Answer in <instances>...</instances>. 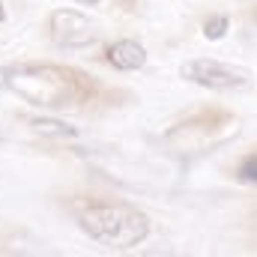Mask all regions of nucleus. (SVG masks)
<instances>
[{"label":"nucleus","mask_w":257,"mask_h":257,"mask_svg":"<svg viewBox=\"0 0 257 257\" xmlns=\"http://www.w3.org/2000/svg\"><path fill=\"white\" fill-rule=\"evenodd\" d=\"M81 230L108 248H135L150 233V218L132 203H87L78 212Z\"/></svg>","instance_id":"f03ea898"},{"label":"nucleus","mask_w":257,"mask_h":257,"mask_svg":"<svg viewBox=\"0 0 257 257\" xmlns=\"http://www.w3.org/2000/svg\"><path fill=\"white\" fill-rule=\"evenodd\" d=\"M75 3H84V6H96L99 0H75Z\"/></svg>","instance_id":"1a4fd4ad"},{"label":"nucleus","mask_w":257,"mask_h":257,"mask_svg":"<svg viewBox=\"0 0 257 257\" xmlns=\"http://www.w3.org/2000/svg\"><path fill=\"white\" fill-rule=\"evenodd\" d=\"M51 36L60 45L81 48V45H90L96 39V24L87 21L84 15L72 12V9H60V12L51 15Z\"/></svg>","instance_id":"20e7f679"},{"label":"nucleus","mask_w":257,"mask_h":257,"mask_svg":"<svg viewBox=\"0 0 257 257\" xmlns=\"http://www.w3.org/2000/svg\"><path fill=\"white\" fill-rule=\"evenodd\" d=\"M6 87L42 108H72L84 99V81L60 66H21L6 72Z\"/></svg>","instance_id":"f257e3e1"},{"label":"nucleus","mask_w":257,"mask_h":257,"mask_svg":"<svg viewBox=\"0 0 257 257\" xmlns=\"http://www.w3.org/2000/svg\"><path fill=\"white\" fill-rule=\"evenodd\" d=\"M180 75L186 81L197 84V87H206V90H245V87L254 84L251 69L221 63V60H212V57H194L189 63H183Z\"/></svg>","instance_id":"7ed1b4c3"},{"label":"nucleus","mask_w":257,"mask_h":257,"mask_svg":"<svg viewBox=\"0 0 257 257\" xmlns=\"http://www.w3.org/2000/svg\"><path fill=\"white\" fill-rule=\"evenodd\" d=\"M33 126L39 128V132H51V135H78L72 126H66V123H54V120H33Z\"/></svg>","instance_id":"6e6552de"},{"label":"nucleus","mask_w":257,"mask_h":257,"mask_svg":"<svg viewBox=\"0 0 257 257\" xmlns=\"http://www.w3.org/2000/svg\"><path fill=\"white\" fill-rule=\"evenodd\" d=\"M236 180L245 183V186H254L257 183V153L254 156H245V159L236 165Z\"/></svg>","instance_id":"0eeeda50"},{"label":"nucleus","mask_w":257,"mask_h":257,"mask_svg":"<svg viewBox=\"0 0 257 257\" xmlns=\"http://www.w3.org/2000/svg\"><path fill=\"white\" fill-rule=\"evenodd\" d=\"M108 63L114 69H123V72H132V69H141L147 63V51L141 42L135 39H120L108 48Z\"/></svg>","instance_id":"39448f33"},{"label":"nucleus","mask_w":257,"mask_h":257,"mask_svg":"<svg viewBox=\"0 0 257 257\" xmlns=\"http://www.w3.org/2000/svg\"><path fill=\"white\" fill-rule=\"evenodd\" d=\"M3 138H6V132H3V126H0V141H3Z\"/></svg>","instance_id":"9d476101"},{"label":"nucleus","mask_w":257,"mask_h":257,"mask_svg":"<svg viewBox=\"0 0 257 257\" xmlns=\"http://www.w3.org/2000/svg\"><path fill=\"white\" fill-rule=\"evenodd\" d=\"M227 27H230V18L227 15H212V18L203 21V36L212 39V42H218V39H224Z\"/></svg>","instance_id":"423d86ee"},{"label":"nucleus","mask_w":257,"mask_h":257,"mask_svg":"<svg viewBox=\"0 0 257 257\" xmlns=\"http://www.w3.org/2000/svg\"><path fill=\"white\" fill-rule=\"evenodd\" d=\"M0 21H3V3H0Z\"/></svg>","instance_id":"9b49d317"}]
</instances>
